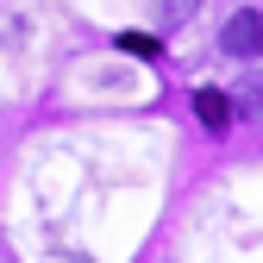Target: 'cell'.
<instances>
[{"mask_svg":"<svg viewBox=\"0 0 263 263\" xmlns=\"http://www.w3.org/2000/svg\"><path fill=\"white\" fill-rule=\"evenodd\" d=\"M219 44H226V57L257 63V57H263V13H257V7L232 13V19H226V31H219Z\"/></svg>","mask_w":263,"mask_h":263,"instance_id":"6da1fadb","label":"cell"},{"mask_svg":"<svg viewBox=\"0 0 263 263\" xmlns=\"http://www.w3.org/2000/svg\"><path fill=\"white\" fill-rule=\"evenodd\" d=\"M232 107H238L251 125H263V76H245V82H238V101H232Z\"/></svg>","mask_w":263,"mask_h":263,"instance_id":"3957f363","label":"cell"},{"mask_svg":"<svg viewBox=\"0 0 263 263\" xmlns=\"http://www.w3.org/2000/svg\"><path fill=\"white\" fill-rule=\"evenodd\" d=\"M194 119H201L207 132H226V125H232V101H226L219 88H201V94H194Z\"/></svg>","mask_w":263,"mask_h":263,"instance_id":"7a4b0ae2","label":"cell"},{"mask_svg":"<svg viewBox=\"0 0 263 263\" xmlns=\"http://www.w3.org/2000/svg\"><path fill=\"white\" fill-rule=\"evenodd\" d=\"M119 50H132V57H157V38H119Z\"/></svg>","mask_w":263,"mask_h":263,"instance_id":"5b68a950","label":"cell"},{"mask_svg":"<svg viewBox=\"0 0 263 263\" xmlns=\"http://www.w3.org/2000/svg\"><path fill=\"white\" fill-rule=\"evenodd\" d=\"M151 7H157V19H163V25H182V19L201 13V0H151Z\"/></svg>","mask_w":263,"mask_h":263,"instance_id":"277c9868","label":"cell"}]
</instances>
